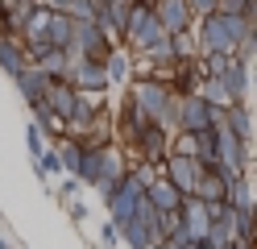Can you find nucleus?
Masks as SVG:
<instances>
[{
	"instance_id": "412c9836",
	"label": "nucleus",
	"mask_w": 257,
	"mask_h": 249,
	"mask_svg": "<svg viewBox=\"0 0 257 249\" xmlns=\"http://www.w3.org/2000/svg\"><path fill=\"white\" fill-rule=\"evenodd\" d=\"M158 42H166V29H162V25H158V21H154V17H150V21H146V25H141L137 33H133V38H128V46H133V50H141V54H146V50H150V46H158Z\"/></svg>"
},
{
	"instance_id": "20e7f679",
	"label": "nucleus",
	"mask_w": 257,
	"mask_h": 249,
	"mask_svg": "<svg viewBox=\"0 0 257 249\" xmlns=\"http://www.w3.org/2000/svg\"><path fill=\"white\" fill-rule=\"evenodd\" d=\"M112 46H116V42H108V38H104V29L95 25V21H79V25L71 29V46H67V58L104 62Z\"/></svg>"
},
{
	"instance_id": "473e14b6",
	"label": "nucleus",
	"mask_w": 257,
	"mask_h": 249,
	"mask_svg": "<svg viewBox=\"0 0 257 249\" xmlns=\"http://www.w3.org/2000/svg\"><path fill=\"white\" fill-rule=\"evenodd\" d=\"M154 249H162V245H154Z\"/></svg>"
},
{
	"instance_id": "ddd939ff",
	"label": "nucleus",
	"mask_w": 257,
	"mask_h": 249,
	"mask_svg": "<svg viewBox=\"0 0 257 249\" xmlns=\"http://www.w3.org/2000/svg\"><path fill=\"white\" fill-rule=\"evenodd\" d=\"M224 129H228L240 145H253V116H249V104H228V108H224Z\"/></svg>"
},
{
	"instance_id": "39448f33",
	"label": "nucleus",
	"mask_w": 257,
	"mask_h": 249,
	"mask_svg": "<svg viewBox=\"0 0 257 249\" xmlns=\"http://www.w3.org/2000/svg\"><path fill=\"white\" fill-rule=\"evenodd\" d=\"M141 195H146V191H141L137 183L124 175V179H120V187H116V191H112V195L104 199V204H108V224H116V228H120V224H128V220L137 216Z\"/></svg>"
},
{
	"instance_id": "6ab92c4d",
	"label": "nucleus",
	"mask_w": 257,
	"mask_h": 249,
	"mask_svg": "<svg viewBox=\"0 0 257 249\" xmlns=\"http://www.w3.org/2000/svg\"><path fill=\"white\" fill-rule=\"evenodd\" d=\"M120 241H124L128 249H154V228L141 224L137 216H133L128 224H120Z\"/></svg>"
},
{
	"instance_id": "f257e3e1",
	"label": "nucleus",
	"mask_w": 257,
	"mask_h": 249,
	"mask_svg": "<svg viewBox=\"0 0 257 249\" xmlns=\"http://www.w3.org/2000/svg\"><path fill=\"white\" fill-rule=\"evenodd\" d=\"M253 25H245L240 17H220V13H207L199 17V29H195V46H199V54H232V46L240 33H249Z\"/></svg>"
},
{
	"instance_id": "f3484780",
	"label": "nucleus",
	"mask_w": 257,
	"mask_h": 249,
	"mask_svg": "<svg viewBox=\"0 0 257 249\" xmlns=\"http://www.w3.org/2000/svg\"><path fill=\"white\" fill-rule=\"evenodd\" d=\"M29 112H34V129L42 133V137H50V141H62V137H67V125H62L46 104H34Z\"/></svg>"
},
{
	"instance_id": "7ed1b4c3",
	"label": "nucleus",
	"mask_w": 257,
	"mask_h": 249,
	"mask_svg": "<svg viewBox=\"0 0 257 249\" xmlns=\"http://www.w3.org/2000/svg\"><path fill=\"white\" fill-rule=\"evenodd\" d=\"M212 125H224V112L220 108H207L199 96L174 100V129H179V133H203Z\"/></svg>"
},
{
	"instance_id": "b1692460",
	"label": "nucleus",
	"mask_w": 257,
	"mask_h": 249,
	"mask_svg": "<svg viewBox=\"0 0 257 249\" xmlns=\"http://www.w3.org/2000/svg\"><path fill=\"white\" fill-rule=\"evenodd\" d=\"M100 9H104L100 0H71V5L62 9V13H67L71 21L79 25V21H95V17H100Z\"/></svg>"
},
{
	"instance_id": "f8f14e48",
	"label": "nucleus",
	"mask_w": 257,
	"mask_h": 249,
	"mask_svg": "<svg viewBox=\"0 0 257 249\" xmlns=\"http://www.w3.org/2000/svg\"><path fill=\"white\" fill-rule=\"evenodd\" d=\"M13 83H17V92H21V100H25V108L42 104L46 88H50V79H46L38 66H25V71H17V75H13Z\"/></svg>"
},
{
	"instance_id": "6e6552de",
	"label": "nucleus",
	"mask_w": 257,
	"mask_h": 249,
	"mask_svg": "<svg viewBox=\"0 0 257 249\" xmlns=\"http://www.w3.org/2000/svg\"><path fill=\"white\" fill-rule=\"evenodd\" d=\"M128 175V162H124V154H120V145H108L104 154H100V179H95V191H100L104 199L120 187V179Z\"/></svg>"
},
{
	"instance_id": "dca6fc26",
	"label": "nucleus",
	"mask_w": 257,
	"mask_h": 249,
	"mask_svg": "<svg viewBox=\"0 0 257 249\" xmlns=\"http://www.w3.org/2000/svg\"><path fill=\"white\" fill-rule=\"evenodd\" d=\"M71 29H75V21L67 13H50V25H46V42H50V50H62V54H67Z\"/></svg>"
},
{
	"instance_id": "4be33fe9",
	"label": "nucleus",
	"mask_w": 257,
	"mask_h": 249,
	"mask_svg": "<svg viewBox=\"0 0 257 249\" xmlns=\"http://www.w3.org/2000/svg\"><path fill=\"white\" fill-rule=\"evenodd\" d=\"M216 13H220V17H240L245 25H253L257 0H216Z\"/></svg>"
},
{
	"instance_id": "1a4fd4ad",
	"label": "nucleus",
	"mask_w": 257,
	"mask_h": 249,
	"mask_svg": "<svg viewBox=\"0 0 257 249\" xmlns=\"http://www.w3.org/2000/svg\"><path fill=\"white\" fill-rule=\"evenodd\" d=\"M154 21L166 29V38L170 33H183V29H191V9H187V0H154Z\"/></svg>"
},
{
	"instance_id": "4468645a",
	"label": "nucleus",
	"mask_w": 257,
	"mask_h": 249,
	"mask_svg": "<svg viewBox=\"0 0 257 249\" xmlns=\"http://www.w3.org/2000/svg\"><path fill=\"white\" fill-rule=\"evenodd\" d=\"M146 204L154 208V212H179V204H183V195L170 187L166 179H158V183H150L146 187Z\"/></svg>"
},
{
	"instance_id": "a211bd4d",
	"label": "nucleus",
	"mask_w": 257,
	"mask_h": 249,
	"mask_svg": "<svg viewBox=\"0 0 257 249\" xmlns=\"http://www.w3.org/2000/svg\"><path fill=\"white\" fill-rule=\"evenodd\" d=\"M29 66H38V71L54 83V79H67V66H71V58L62 54V50H46V54H42V58H34Z\"/></svg>"
},
{
	"instance_id": "5701e85b",
	"label": "nucleus",
	"mask_w": 257,
	"mask_h": 249,
	"mask_svg": "<svg viewBox=\"0 0 257 249\" xmlns=\"http://www.w3.org/2000/svg\"><path fill=\"white\" fill-rule=\"evenodd\" d=\"M154 17V5H146V0H133V5H128V17H124V38H133V33L141 29Z\"/></svg>"
},
{
	"instance_id": "7c9ffc66",
	"label": "nucleus",
	"mask_w": 257,
	"mask_h": 249,
	"mask_svg": "<svg viewBox=\"0 0 257 249\" xmlns=\"http://www.w3.org/2000/svg\"><path fill=\"white\" fill-rule=\"evenodd\" d=\"M0 249H13V245H9V241H5V232H0Z\"/></svg>"
},
{
	"instance_id": "423d86ee",
	"label": "nucleus",
	"mask_w": 257,
	"mask_h": 249,
	"mask_svg": "<svg viewBox=\"0 0 257 249\" xmlns=\"http://www.w3.org/2000/svg\"><path fill=\"white\" fill-rule=\"evenodd\" d=\"M170 141H174V133H166V129H158L154 121L137 133V141H133V149H137V162H150V166H162L166 158H170Z\"/></svg>"
},
{
	"instance_id": "c756f323",
	"label": "nucleus",
	"mask_w": 257,
	"mask_h": 249,
	"mask_svg": "<svg viewBox=\"0 0 257 249\" xmlns=\"http://www.w3.org/2000/svg\"><path fill=\"white\" fill-rule=\"evenodd\" d=\"M187 9H191V17H207V13H216V0H187Z\"/></svg>"
},
{
	"instance_id": "2f4dec72",
	"label": "nucleus",
	"mask_w": 257,
	"mask_h": 249,
	"mask_svg": "<svg viewBox=\"0 0 257 249\" xmlns=\"http://www.w3.org/2000/svg\"><path fill=\"white\" fill-rule=\"evenodd\" d=\"M146 5H154V0H146Z\"/></svg>"
},
{
	"instance_id": "9d476101",
	"label": "nucleus",
	"mask_w": 257,
	"mask_h": 249,
	"mask_svg": "<svg viewBox=\"0 0 257 249\" xmlns=\"http://www.w3.org/2000/svg\"><path fill=\"white\" fill-rule=\"evenodd\" d=\"M100 66H104L108 88H124V83L133 79V66H137V62H133V54H128L124 46H112V50H108V58H104Z\"/></svg>"
},
{
	"instance_id": "2eb2a0df",
	"label": "nucleus",
	"mask_w": 257,
	"mask_h": 249,
	"mask_svg": "<svg viewBox=\"0 0 257 249\" xmlns=\"http://www.w3.org/2000/svg\"><path fill=\"white\" fill-rule=\"evenodd\" d=\"M29 66V58H25V46L17 42V38H0V71H5L9 79L17 75V71H25Z\"/></svg>"
},
{
	"instance_id": "0eeeda50",
	"label": "nucleus",
	"mask_w": 257,
	"mask_h": 249,
	"mask_svg": "<svg viewBox=\"0 0 257 249\" xmlns=\"http://www.w3.org/2000/svg\"><path fill=\"white\" fill-rule=\"evenodd\" d=\"M162 179L170 183L179 195H191L195 191V183L203 179V166L195 162V158H183V154H170L166 162H162Z\"/></svg>"
},
{
	"instance_id": "393cba45",
	"label": "nucleus",
	"mask_w": 257,
	"mask_h": 249,
	"mask_svg": "<svg viewBox=\"0 0 257 249\" xmlns=\"http://www.w3.org/2000/svg\"><path fill=\"white\" fill-rule=\"evenodd\" d=\"M34 175H38L42 183L50 179V175H58V179H62V166H58V158H54V149H46V154L34 162Z\"/></svg>"
},
{
	"instance_id": "9b49d317",
	"label": "nucleus",
	"mask_w": 257,
	"mask_h": 249,
	"mask_svg": "<svg viewBox=\"0 0 257 249\" xmlns=\"http://www.w3.org/2000/svg\"><path fill=\"white\" fill-rule=\"evenodd\" d=\"M75 96H79V92L71 88V83H62V79H54L50 88H46V96H42V104L50 108V112L58 116L62 125H67V121H71V108H75Z\"/></svg>"
},
{
	"instance_id": "cd10ccee",
	"label": "nucleus",
	"mask_w": 257,
	"mask_h": 249,
	"mask_svg": "<svg viewBox=\"0 0 257 249\" xmlns=\"http://www.w3.org/2000/svg\"><path fill=\"white\" fill-rule=\"evenodd\" d=\"M58 199H62V204H67V199H79V179L62 175V183H58Z\"/></svg>"
},
{
	"instance_id": "aec40b11",
	"label": "nucleus",
	"mask_w": 257,
	"mask_h": 249,
	"mask_svg": "<svg viewBox=\"0 0 257 249\" xmlns=\"http://www.w3.org/2000/svg\"><path fill=\"white\" fill-rule=\"evenodd\" d=\"M54 158H58V166H62V175H75L79 158H83V145H79L75 137H62V141H54Z\"/></svg>"
},
{
	"instance_id": "c85d7f7f",
	"label": "nucleus",
	"mask_w": 257,
	"mask_h": 249,
	"mask_svg": "<svg viewBox=\"0 0 257 249\" xmlns=\"http://www.w3.org/2000/svg\"><path fill=\"white\" fill-rule=\"evenodd\" d=\"M67 216H71L75 224H83L87 220V204H83V199H67Z\"/></svg>"
},
{
	"instance_id": "bb28decb",
	"label": "nucleus",
	"mask_w": 257,
	"mask_h": 249,
	"mask_svg": "<svg viewBox=\"0 0 257 249\" xmlns=\"http://www.w3.org/2000/svg\"><path fill=\"white\" fill-rule=\"evenodd\" d=\"M100 245H104V249H116V245H120V228L104 220V224H100Z\"/></svg>"
},
{
	"instance_id": "a878e982",
	"label": "nucleus",
	"mask_w": 257,
	"mask_h": 249,
	"mask_svg": "<svg viewBox=\"0 0 257 249\" xmlns=\"http://www.w3.org/2000/svg\"><path fill=\"white\" fill-rule=\"evenodd\" d=\"M25 145H29V154H34V162H38V158L46 154V137H42V133H38L34 125L25 129Z\"/></svg>"
},
{
	"instance_id": "f03ea898",
	"label": "nucleus",
	"mask_w": 257,
	"mask_h": 249,
	"mask_svg": "<svg viewBox=\"0 0 257 249\" xmlns=\"http://www.w3.org/2000/svg\"><path fill=\"white\" fill-rule=\"evenodd\" d=\"M128 100L137 104V112L146 116V121H158L166 108H170V88H166V79H158V75H141L133 79V88H128Z\"/></svg>"
}]
</instances>
